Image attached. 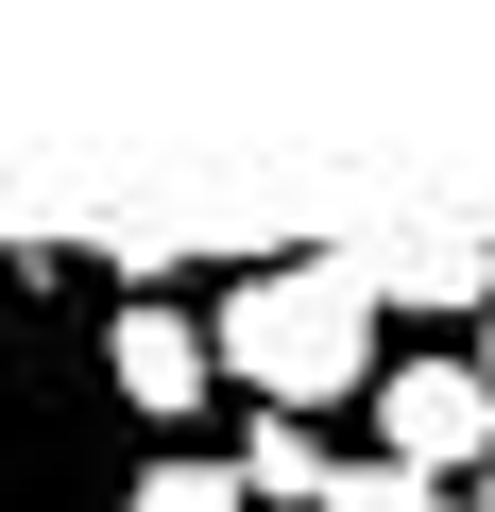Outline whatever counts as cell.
<instances>
[{
	"label": "cell",
	"instance_id": "277c9868",
	"mask_svg": "<svg viewBox=\"0 0 495 512\" xmlns=\"http://www.w3.org/2000/svg\"><path fill=\"white\" fill-rule=\"evenodd\" d=\"M376 461H410V478H495V376L478 359H393L376 376Z\"/></svg>",
	"mask_w": 495,
	"mask_h": 512
},
{
	"label": "cell",
	"instance_id": "ba28073f",
	"mask_svg": "<svg viewBox=\"0 0 495 512\" xmlns=\"http://www.w3.org/2000/svg\"><path fill=\"white\" fill-rule=\"evenodd\" d=\"M325 512H444V478H410V461H342Z\"/></svg>",
	"mask_w": 495,
	"mask_h": 512
},
{
	"label": "cell",
	"instance_id": "52a82bcc",
	"mask_svg": "<svg viewBox=\"0 0 495 512\" xmlns=\"http://www.w3.org/2000/svg\"><path fill=\"white\" fill-rule=\"evenodd\" d=\"M120 512H257V495H239V461H188V444H154Z\"/></svg>",
	"mask_w": 495,
	"mask_h": 512
},
{
	"label": "cell",
	"instance_id": "30bf717a",
	"mask_svg": "<svg viewBox=\"0 0 495 512\" xmlns=\"http://www.w3.org/2000/svg\"><path fill=\"white\" fill-rule=\"evenodd\" d=\"M478 376H495V325H478Z\"/></svg>",
	"mask_w": 495,
	"mask_h": 512
},
{
	"label": "cell",
	"instance_id": "8992f818",
	"mask_svg": "<svg viewBox=\"0 0 495 512\" xmlns=\"http://www.w3.org/2000/svg\"><path fill=\"white\" fill-rule=\"evenodd\" d=\"M222 461H239V495H257V512H325V495H342V444H325L308 410H257Z\"/></svg>",
	"mask_w": 495,
	"mask_h": 512
},
{
	"label": "cell",
	"instance_id": "6da1fadb",
	"mask_svg": "<svg viewBox=\"0 0 495 512\" xmlns=\"http://www.w3.org/2000/svg\"><path fill=\"white\" fill-rule=\"evenodd\" d=\"M86 256L69 239H0V512H120V393H103V325H86Z\"/></svg>",
	"mask_w": 495,
	"mask_h": 512
},
{
	"label": "cell",
	"instance_id": "7a4b0ae2",
	"mask_svg": "<svg viewBox=\"0 0 495 512\" xmlns=\"http://www.w3.org/2000/svg\"><path fill=\"white\" fill-rule=\"evenodd\" d=\"M205 342H222V393H257V410H376V376H393L342 256H257V274H222Z\"/></svg>",
	"mask_w": 495,
	"mask_h": 512
},
{
	"label": "cell",
	"instance_id": "9c48e42d",
	"mask_svg": "<svg viewBox=\"0 0 495 512\" xmlns=\"http://www.w3.org/2000/svg\"><path fill=\"white\" fill-rule=\"evenodd\" d=\"M461 512H495V478H478V495H461Z\"/></svg>",
	"mask_w": 495,
	"mask_h": 512
},
{
	"label": "cell",
	"instance_id": "3957f363",
	"mask_svg": "<svg viewBox=\"0 0 495 512\" xmlns=\"http://www.w3.org/2000/svg\"><path fill=\"white\" fill-rule=\"evenodd\" d=\"M325 256L359 274L376 325H393V308H410V325H461V308L495 325V239H478V222H376V239H325Z\"/></svg>",
	"mask_w": 495,
	"mask_h": 512
},
{
	"label": "cell",
	"instance_id": "5b68a950",
	"mask_svg": "<svg viewBox=\"0 0 495 512\" xmlns=\"http://www.w3.org/2000/svg\"><path fill=\"white\" fill-rule=\"evenodd\" d=\"M103 393H120V427H188V410L222 393V342H205L171 291H120V308H103Z\"/></svg>",
	"mask_w": 495,
	"mask_h": 512
}]
</instances>
